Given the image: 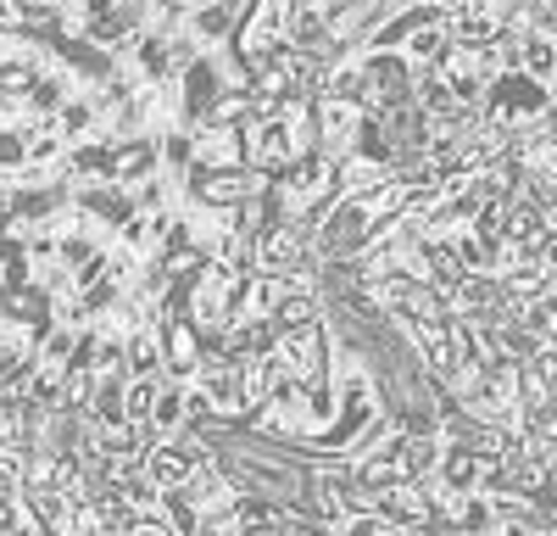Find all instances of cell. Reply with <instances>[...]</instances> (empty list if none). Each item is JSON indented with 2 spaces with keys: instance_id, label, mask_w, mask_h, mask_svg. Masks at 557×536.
I'll list each match as a JSON object with an SVG mask.
<instances>
[{
  "instance_id": "cell-1",
  "label": "cell",
  "mask_w": 557,
  "mask_h": 536,
  "mask_svg": "<svg viewBox=\"0 0 557 536\" xmlns=\"http://www.w3.org/2000/svg\"><path fill=\"white\" fill-rule=\"evenodd\" d=\"M201 464H207V447L173 436V441H157L151 453H146V480H151L157 491H178Z\"/></svg>"
},
{
  "instance_id": "cell-2",
  "label": "cell",
  "mask_w": 557,
  "mask_h": 536,
  "mask_svg": "<svg viewBox=\"0 0 557 536\" xmlns=\"http://www.w3.org/2000/svg\"><path fill=\"white\" fill-rule=\"evenodd\" d=\"M278 364H285L296 380H307V375H318L323 369V330L312 325V330H290V336H278Z\"/></svg>"
},
{
  "instance_id": "cell-3",
  "label": "cell",
  "mask_w": 557,
  "mask_h": 536,
  "mask_svg": "<svg viewBox=\"0 0 557 536\" xmlns=\"http://www.w3.org/2000/svg\"><path fill=\"white\" fill-rule=\"evenodd\" d=\"M257 257H262V268H273V275H290V268H301V241H296V230H268L262 246H257Z\"/></svg>"
},
{
  "instance_id": "cell-4",
  "label": "cell",
  "mask_w": 557,
  "mask_h": 536,
  "mask_svg": "<svg viewBox=\"0 0 557 536\" xmlns=\"http://www.w3.org/2000/svg\"><path fill=\"white\" fill-rule=\"evenodd\" d=\"M157 397H162V380H157V375H139V380H128V386H123V414H128V425H151V414H157Z\"/></svg>"
},
{
  "instance_id": "cell-5",
  "label": "cell",
  "mask_w": 557,
  "mask_h": 536,
  "mask_svg": "<svg viewBox=\"0 0 557 536\" xmlns=\"http://www.w3.org/2000/svg\"><path fill=\"white\" fill-rule=\"evenodd\" d=\"M123 364H128V380L157 375V364H162V336H157V330H139L134 341H123Z\"/></svg>"
},
{
  "instance_id": "cell-6",
  "label": "cell",
  "mask_w": 557,
  "mask_h": 536,
  "mask_svg": "<svg viewBox=\"0 0 557 536\" xmlns=\"http://www.w3.org/2000/svg\"><path fill=\"white\" fill-rule=\"evenodd\" d=\"M318 325V296H307V291H290L285 302L273 307V330H312Z\"/></svg>"
},
{
  "instance_id": "cell-7",
  "label": "cell",
  "mask_w": 557,
  "mask_h": 536,
  "mask_svg": "<svg viewBox=\"0 0 557 536\" xmlns=\"http://www.w3.org/2000/svg\"><path fill=\"white\" fill-rule=\"evenodd\" d=\"M519 68L541 84V78H557V39L552 34H530L524 51H519Z\"/></svg>"
},
{
  "instance_id": "cell-8",
  "label": "cell",
  "mask_w": 557,
  "mask_h": 536,
  "mask_svg": "<svg viewBox=\"0 0 557 536\" xmlns=\"http://www.w3.org/2000/svg\"><path fill=\"white\" fill-rule=\"evenodd\" d=\"M162 346H168V375H190L196 369V325H173L162 336Z\"/></svg>"
},
{
  "instance_id": "cell-9",
  "label": "cell",
  "mask_w": 557,
  "mask_h": 536,
  "mask_svg": "<svg viewBox=\"0 0 557 536\" xmlns=\"http://www.w3.org/2000/svg\"><path fill=\"white\" fill-rule=\"evenodd\" d=\"M146 168H151V146L117 151V157H112V173H117V179H146Z\"/></svg>"
}]
</instances>
